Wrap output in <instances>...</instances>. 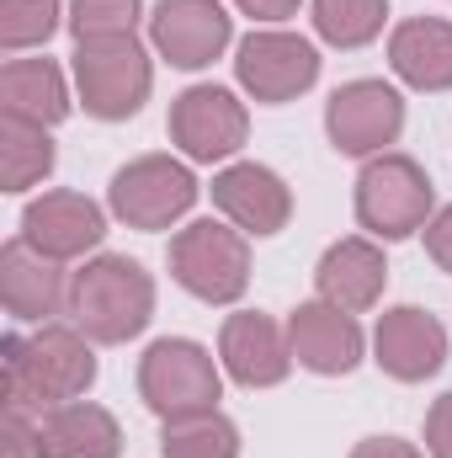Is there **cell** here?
Returning a JSON list of instances; mask_svg holds the SVG:
<instances>
[{
	"instance_id": "7",
	"label": "cell",
	"mask_w": 452,
	"mask_h": 458,
	"mask_svg": "<svg viewBox=\"0 0 452 458\" xmlns=\"http://www.w3.org/2000/svg\"><path fill=\"white\" fill-rule=\"evenodd\" d=\"M197 192H203V187H197L192 165H181V160H171V155H138V160H128L113 176L107 208H113L128 229L155 234V229H171L176 219H187L192 203H197Z\"/></svg>"
},
{
	"instance_id": "21",
	"label": "cell",
	"mask_w": 452,
	"mask_h": 458,
	"mask_svg": "<svg viewBox=\"0 0 452 458\" xmlns=\"http://www.w3.org/2000/svg\"><path fill=\"white\" fill-rule=\"evenodd\" d=\"M0 107L5 117H27L38 128H54L70 117V86L54 59H5L0 70Z\"/></svg>"
},
{
	"instance_id": "27",
	"label": "cell",
	"mask_w": 452,
	"mask_h": 458,
	"mask_svg": "<svg viewBox=\"0 0 452 458\" xmlns=\"http://www.w3.org/2000/svg\"><path fill=\"white\" fill-rule=\"evenodd\" d=\"M0 458H43V448H38V421H32V416L5 411V427H0Z\"/></svg>"
},
{
	"instance_id": "13",
	"label": "cell",
	"mask_w": 452,
	"mask_h": 458,
	"mask_svg": "<svg viewBox=\"0 0 452 458\" xmlns=\"http://www.w3.org/2000/svg\"><path fill=\"white\" fill-rule=\"evenodd\" d=\"M372 362L389 378H399V384H426L448 362V331H442V320L426 315L421 304L383 310L378 331H372Z\"/></svg>"
},
{
	"instance_id": "31",
	"label": "cell",
	"mask_w": 452,
	"mask_h": 458,
	"mask_svg": "<svg viewBox=\"0 0 452 458\" xmlns=\"http://www.w3.org/2000/svg\"><path fill=\"white\" fill-rule=\"evenodd\" d=\"M245 16H255V21H288V16H298V5L304 0H234Z\"/></svg>"
},
{
	"instance_id": "15",
	"label": "cell",
	"mask_w": 452,
	"mask_h": 458,
	"mask_svg": "<svg viewBox=\"0 0 452 458\" xmlns=\"http://www.w3.org/2000/svg\"><path fill=\"white\" fill-rule=\"evenodd\" d=\"M213 208L224 214L234 229L266 240V234H282L288 219H293V192L288 182L261 165V160H234L213 176Z\"/></svg>"
},
{
	"instance_id": "24",
	"label": "cell",
	"mask_w": 452,
	"mask_h": 458,
	"mask_svg": "<svg viewBox=\"0 0 452 458\" xmlns=\"http://www.w3.org/2000/svg\"><path fill=\"white\" fill-rule=\"evenodd\" d=\"M389 21V0H314V32L331 48H367Z\"/></svg>"
},
{
	"instance_id": "26",
	"label": "cell",
	"mask_w": 452,
	"mask_h": 458,
	"mask_svg": "<svg viewBox=\"0 0 452 458\" xmlns=\"http://www.w3.org/2000/svg\"><path fill=\"white\" fill-rule=\"evenodd\" d=\"M138 16H144V0H70V32H75V43L133 38Z\"/></svg>"
},
{
	"instance_id": "20",
	"label": "cell",
	"mask_w": 452,
	"mask_h": 458,
	"mask_svg": "<svg viewBox=\"0 0 452 458\" xmlns=\"http://www.w3.org/2000/svg\"><path fill=\"white\" fill-rule=\"evenodd\" d=\"M38 448L43 458H122V427L107 405L70 400L38 416Z\"/></svg>"
},
{
	"instance_id": "1",
	"label": "cell",
	"mask_w": 452,
	"mask_h": 458,
	"mask_svg": "<svg viewBox=\"0 0 452 458\" xmlns=\"http://www.w3.org/2000/svg\"><path fill=\"white\" fill-rule=\"evenodd\" d=\"M0 368H5V411L21 416H48L54 405L86 400L96 384L91 336L75 326H38L32 336H5Z\"/></svg>"
},
{
	"instance_id": "28",
	"label": "cell",
	"mask_w": 452,
	"mask_h": 458,
	"mask_svg": "<svg viewBox=\"0 0 452 458\" xmlns=\"http://www.w3.org/2000/svg\"><path fill=\"white\" fill-rule=\"evenodd\" d=\"M426 454L452 458V389L442 400H431V411H426Z\"/></svg>"
},
{
	"instance_id": "22",
	"label": "cell",
	"mask_w": 452,
	"mask_h": 458,
	"mask_svg": "<svg viewBox=\"0 0 452 458\" xmlns=\"http://www.w3.org/2000/svg\"><path fill=\"white\" fill-rule=\"evenodd\" d=\"M54 171L48 128L27 117H0V192H27Z\"/></svg>"
},
{
	"instance_id": "9",
	"label": "cell",
	"mask_w": 452,
	"mask_h": 458,
	"mask_svg": "<svg viewBox=\"0 0 452 458\" xmlns=\"http://www.w3.org/2000/svg\"><path fill=\"white\" fill-rule=\"evenodd\" d=\"M245 139H250V113L229 86H187L171 102V144L197 165L239 155Z\"/></svg>"
},
{
	"instance_id": "17",
	"label": "cell",
	"mask_w": 452,
	"mask_h": 458,
	"mask_svg": "<svg viewBox=\"0 0 452 458\" xmlns=\"http://www.w3.org/2000/svg\"><path fill=\"white\" fill-rule=\"evenodd\" d=\"M288 342H293V362L320 373V378H340L362 362V326L356 315H346L325 299H309L288 315Z\"/></svg>"
},
{
	"instance_id": "23",
	"label": "cell",
	"mask_w": 452,
	"mask_h": 458,
	"mask_svg": "<svg viewBox=\"0 0 452 458\" xmlns=\"http://www.w3.org/2000/svg\"><path fill=\"white\" fill-rule=\"evenodd\" d=\"M160 454L165 458H239V427L224 411H203L187 421H160Z\"/></svg>"
},
{
	"instance_id": "14",
	"label": "cell",
	"mask_w": 452,
	"mask_h": 458,
	"mask_svg": "<svg viewBox=\"0 0 452 458\" xmlns=\"http://www.w3.org/2000/svg\"><path fill=\"white\" fill-rule=\"evenodd\" d=\"M21 240L54 261H75L107 240V214L86 192L59 187V192H43L21 208Z\"/></svg>"
},
{
	"instance_id": "11",
	"label": "cell",
	"mask_w": 452,
	"mask_h": 458,
	"mask_svg": "<svg viewBox=\"0 0 452 458\" xmlns=\"http://www.w3.org/2000/svg\"><path fill=\"white\" fill-rule=\"evenodd\" d=\"M149 43L176 70H208L234 43V16L219 0H160L149 11Z\"/></svg>"
},
{
	"instance_id": "16",
	"label": "cell",
	"mask_w": 452,
	"mask_h": 458,
	"mask_svg": "<svg viewBox=\"0 0 452 458\" xmlns=\"http://www.w3.org/2000/svg\"><path fill=\"white\" fill-rule=\"evenodd\" d=\"M219 362L234 384L245 389H272L293 373V342H288V326H277L272 315L261 310H239L229 315L224 331H219Z\"/></svg>"
},
{
	"instance_id": "18",
	"label": "cell",
	"mask_w": 452,
	"mask_h": 458,
	"mask_svg": "<svg viewBox=\"0 0 452 458\" xmlns=\"http://www.w3.org/2000/svg\"><path fill=\"white\" fill-rule=\"evenodd\" d=\"M314 288H320L325 304H336L346 315L372 310V304L383 299V288H389L383 245H378L372 234H346V240H336V245L320 256V267H314Z\"/></svg>"
},
{
	"instance_id": "19",
	"label": "cell",
	"mask_w": 452,
	"mask_h": 458,
	"mask_svg": "<svg viewBox=\"0 0 452 458\" xmlns=\"http://www.w3.org/2000/svg\"><path fill=\"white\" fill-rule=\"evenodd\" d=\"M389 70L410 91H452V21L410 16L389 32Z\"/></svg>"
},
{
	"instance_id": "10",
	"label": "cell",
	"mask_w": 452,
	"mask_h": 458,
	"mask_svg": "<svg viewBox=\"0 0 452 458\" xmlns=\"http://www.w3.org/2000/svg\"><path fill=\"white\" fill-rule=\"evenodd\" d=\"M325 133L340 155H389L405 133V97L389 81H346L325 102Z\"/></svg>"
},
{
	"instance_id": "29",
	"label": "cell",
	"mask_w": 452,
	"mask_h": 458,
	"mask_svg": "<svg viewBox=\"0 0 452 458\" xmlns=\"http://www.w3.org/2000/svg\"><path fill=\"white\" fill-rule=\"evenodd\" d=\"M421 234H426V256H431L442 272H452V203L448 208H437L431 225L421 229Z\"/></svg>"
},
{
	"instance_id": "2",
	"label": "cell",
	"mask_w": 452,
	"mask_h": 458,
	"mask_svg": "<svg viewBox=\"0 0 452 458\" xmlns=\"http://www.w3.org/2000/svg\"><path fill=\"white\" fill-rule=\"evenodd\" d=\"M70 320L96 346L133 342L155 320V277L133 256H117V250L80 261L70 277Z\"/></svg>"
},
{
	"instance_id": "6",
	"label": "cell",
	"mask_w": 452,
	"mask_h": 458,
	"mask_svg": "<svg viewBox=\"0 0 452 458\" xmlns=\"http://www.w3.org/2000/svg\"><path fill=\"white\" fill-rule=\"evenodd\" d=\"M149 86H155V64H149V48L138 43V32L75 43V91L91 117L128 123L149 102Z\"/></svg>"
},
{
	"instance_id": "12",
	"label": "cell",
	"mask_w": 452,
	"mask_h": 458,
	"mask_svg": "<svg viewBox=\"0 0 452 458\" xmlns=\"http://www.w3.org/2000/svg\"><path fill=\"white\" fill-rule=\"evenodd\" d=\"M70 277L64 261L32 250L21 234L0 245V304L21 326H54V315H70Z\"/></svg>"
},
{
	"instance_id": "8",
	"label": "cell",
	"mask_w": 452,
	"mask_h": 458,
	"mask_svg": "<svg viewBox=\"0 0 452 458\" xmlns=\"http://www.w3.org/2000/svg\"><path fill=\"white\" fill-rule=\"evenodd\" d=\"M234 81L245 86L250 102L282 107V102L304 97L320 81V48L309 38H298V32L261 27V32L239 38V48H234Z\"/></svg>"
},
{
	"instance_id": "4",
	"label": "cell",
	"mask_w": 452,
	"mask_h": 458,
	"mask_svg": "<svg viewBox=\"0 0 452 458\" xmlns=\"http://www.w3.org/2000/svg\"><path fill=\"white\" fill-rule=\"evenodd\" d=\"M437 187L410 155H372L356 171V225L372 240H410L431 225Z\"/></svg>"
},
{
	"instance_id": "3",
	"label": "cell",
	"mask_w": 452,
	"mask_h": 458,
	"mask_svg": "<svg viewBox=\"0 0 452 458\" xmlns=\"http://www.w3.org/2000/svg\"><path fill=\"white\" fill-rule=\"evenodd\" d=\"M138 400L160 421H187L203 411H219L224 400V373L213 352L187 336H160L138 357Z\"/></svg>"
},
{
	"instance_id": "30",
	"label": "cell",
	"mask_w": 452,
	"mask_h": 458,
	"mask_svg": "<svg viewBox=\"0 0 452 458\" xmlns=\"http://www.w3.org/2000/svg\"><path fill=\"white\" fill-rule=\"evenodd\" d=\"M351 458H426L415 443H405V437H362Z\"/></svg>"
},
{
	"instance_id": "5",
	"label": "cell",
	"mask_w": 452,
	"mask_h": 458,
	"mask_svg": "<svg viewBox=\"0 0 452 458\" xmlns=\"http://www.w3.org/2000/svg\"><path fill=\"white\" fill-rule=\"evenodd\" d=\"M171 277L203 299V304H234L250 288V234L229 219H192L171 240Z\"/></svg>"
},
{
	"instance_id": "25",
	"label": "cell",
	"mask_w": 452,
	"mask_h": 458,
	"mask_svg": "<svg viewBox=\"0 0 452 458\" xmlns=\"http://www.w3.org/2000/svg\"><path fill=\"white\" fill-rule=\"evenodd\" d=\"M59 21H70L64 0H0V48L5 54L43 48L59 32Z\"/></svg>"
}]
</instances>
